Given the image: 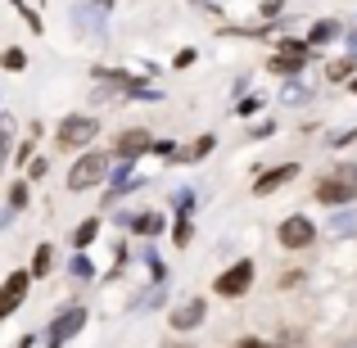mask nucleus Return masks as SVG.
Instances as JSON below:
<instances>
[{"label": "nucleus", "instance_id": "f257e3e1", "mask_svg": "<svg viewBox=\"0 0 357 348\" xmlns=\"http://www.w3.org/2000/svg\"><path fill=\"white\" fill-rule=\"evenodd\" d=\"M353 199H357V167L353 163L335 167L331 176L317 181V204H326V209H340V204H353Z\"/></svg>", "mask_w": 357, "mask_h": 348}, {"label": "nucleus", "instance_id": "f03ea898", "mask_svg": "<svg viewBox=\"0 0 357 348\" xmlns=\"http://www.w3.org/2000/svg\"><path fill=\"white\" fill-rule=\"evenodd\" d=\"M109 176V158L105 154H82L68 172V190H86V186H100Z\"/></svg>", "mask_w": 357, "mask_h": 348}, {"label": "nucleus", "instance_id": "7ed1b4c3", "mask_svg": "<svg viewBox=\"0 0 357 348\" xmlns=\"http://www.w3.org/2000/svg\"><path fill=\"white\" fill-rule=\"evenodd\" d=\"M82 326H86V308H63V312L50 321V331H45V348H63Z\"/></svg>", "mask_w": 357, "mask_h": 348}, {"label": "nucleus", "instance_id": "20e7f679", "mask_svg": "<svg viewBox=\"0 0 357 348\" xmlns=\"http://www.w3.org/2000/svg\"><path fill=\"white\" fill-rule=\"evenodd\" d=\"M96 131H100V122L96 118H63L59 122V145L63 149H77V145H86V140H96Z\"/></svg>", "mask_w": 357, "mask_h": 348}, {"label": "nucleus", "instance_id": "39448f33", "mask_svg": "<svg viewBox=\"0 0 357 348\" xmlns=\"http://www.w3.org/2000/svg\"><path fill=\"white\" fill-rule=\"evenodd\" d=\"M249 285H253V262L249 258H240L231 271H222V276H218V294L222 298H240Z\"/></svg>", "mask_w": 357, "mask_h": 348}, {"label": "nucleus", "instance_id": "423d86ee", "mask_svg": "<svg viewBox=\"0 0 357 348\" xmlns=\"http://www.w3.org/2000/svg\"><path fill=\"white\" fill-rule=\"evenodd\" d=\"M27 276L32 271H9L5 285H0V321H5L9 312H18V303L27 298Z\"/></svg>", "mask_w": 357, "mask_h": 348}, {"label": "nucleus", "instance_id": "0eeeda50", "mask_svg": "<svg viewBox=\"0 0 357 348\" xmlns=\"http://www.w3.org/2000/svg\"><path fill=\"white\" fill-rule=\"evenodd\" d=\"M276 235H280V244H285V249H307V244L317 240V231H312V222H307V218H285Z\"/></svg>", "mask_w": 357, "mask_h": 348}, {"label": "nucleus", "instance_id": "6e6552de", "mask_svg": "<svg viewBox=\"0 0 357 348\" xmlns=\"http://www.w3.org/2000/svg\"><path fill=\"white\" fill-rule=\"evenodd\" d=\"M303 63H307V41H285L280 54L271 59V68H276V73H298Z\"/></svg>", "mask_w": 357, "mask_h": 348}, {"label": "nucleus", "instance_id": "1a4fd4ad", "mask_svg": "<svg viewBox=\"0 0 357 348\" xmlns=\"http://www.w3.org/2000/svg\"><path fill=\"white\" fill-rule=\"evenodd\" d=\"M149 145H154V140H149V131L136 127V131H122V136L114 140V154L118 158H136V154H145Z\"/></svg>", "mask_w": 357, "mask_h": 348}, {"label": "nucleus", "instance_id": "9d476101", "mask_svg": "<svg viewBox=\"0 0 357 348\" xmlns=\"http://www.w3.org/2000/svg\"><path fill=\"white\" fill-rule=\"evenodd\" d=\"M204 321V298H190L185 308H172V326L176 331H195Z\"/></svg>", "mask_w": 357, "mask_h": 348}, {"label": "nucleus", "instance_id": "9b49d317", "mask_svg": "<svg viewBox=\"0 0 357 348\" xmlns=\"http://www.w3.org/2000/svg\"><path fill=\"white\" fill-rule=\"evenodd\" d=\"M294 172H298L294 163H285V167H271V172H262L258 181H253V190H258V195H271V190H276V186H285V181H289V176H294Z\"/></svg>", "mask_w": 357, "mask_h": 348}, {"label": "nucleus", "instance_id": "f8f14e48", "mask_svg": "<svg viewBox=\"0 0 357 348\" xmlns=\"http://www.w3.org/2000/svg\"><path fill=\"white\" fill-rule=\"evenodd\" d=\"M109 9V0H91V5H82L73 18H82V27H91V32H100V14Z\"/></svg>", "mask_w": 357, "mask_h": 348}, {"label": "nucleus", "instance_id": "ddd939ff", "mask_svg": "<svg viewBox=\"0 0 357 348\" xmlns=\"http://www.w3.org/2000/svg\"><path fill=\"white\" fill-rule=\"evenodd\" d=\"M23 209H27V186H23V181H18V186H14V190H9V209H5V213H0V227H5V222H9V218H14V213H23Z\"/></svg>", "mask_w": 357, "mask_h": 348}, {"label": "nucleus", "instance_id": "4468645a", "mask_svg": "<svg viewBox=\"0 0 357 348\" xmlns=\"http://www.w3.org/2000/svg\"><path fill=\"white\" fill-rule=\"evenodd\" d=\"M96 235H100V222H96V218H86L77 231H73V249H86V244L96 240Z\"/></svg>", "mask_w": 357, "mask_h": 348}, {"label": "nucleus", "instance_id": "2eb2a0df", "mask_svg": "<svg viewBox=\"0 0 357 348\" xmlns=\"http://www.w3.org/2000/svg\"><path fill=\"white\" fill-rule=\"evenodd\" d=\"M131 227H136V235H158L163 231V218L158 213H140V218H131Z\"/></svg>", "mask_w": 357, "mask_h": 348}, {"label": "nucleus", "instance_id": "dca6fc26", "mask_svg": "<svg viewBox=\"0 0 357 348\" xmlns=\"http://www.w3.org/2000/svg\"><path fill=\"white\" fill-rule=\"evenodd\" d=\"M335 36H340V23H317L307 41H312V45H321V41H335Z\"/></svg>", "mask_w": 357, "mask_h": 348}, {"label": "nucleus", "instance_id": "f3484780", "mask_svg": "<svg viewBox=\"0 0 357 348\" xmlns=\"http://www.w3.org/2000/svg\"><path fill=\"white\" fill-rule=\"evenodd\" d=\"M50 258H54V253L45 249V244H41V249L32 253V276H45V271H50Z\"/></svg>", "mask_w": 357, "mask_h": 348}, {"label": "nucleus", "instance_id": "a211bd4d", "mask_svg": "<svg viewBox=\"0 0 357 348\" xmlns=\"http://www.w3.org/2000/svg\"><path fill=\"white\" fill-rule=\"evenodd\" d=\"M14 149V136H9V122H0V172H5V158Z\"/></svg>", "mask_w": 357, "mask_h": 348}, {"label": "nucleus", "instance_id": "6ab92c4d", "mask_svg": "<svg viewBox=\"0 0 357 348\" xmlns=\"http://www.w3.org/2000/svg\"><path fill=\"white\" fill-rule=\"evenodd\" d=\"M68 271H73V276H77V280H91V276H96V267H91V262L82 258V253H77V258H73V267H68Z\"/></svg>", "mask_w": 357, "mask_h": 348}, {"label": "nucleus", "instance_id": "aec40b11", "mask_svg": "<svg viewBox=\"0 0 357 348\" xmlns=\"http://www.w3.org/2000/svg\"><path fill=\"white\" fill-rule=\"evenodd\" d=\"M190 235H195L190 218H181V222H176V231H172V240H176V244H181V249H185V244H190Z\"/></svg>", "mask_w": 357, "mask_h": 348}, {"label": "nucleus", "instance_id": "412c9836", "mask_svg": "<svg viewBox=\"0 0 357 348\" xmlns=\"http://www.w3.org/2000/svg\"><path fill=\"white\" fill-rule=\"evenodd\" d=\"M0 59H5V68H14V73H18V68H23V63H27V54H23V50H18V45H14V50H5V54H0Z\"/></svg>", "mask_w": 357, "mask_h": 348}, {"label": "nucleus", "instance_id": "4be33fe9", "mask_svg": "<svg viewBox=\"0 0 357 348\" xmlns=\"http://www.w3.org/2000/svg\"><path fill=\"white\" fill-rule=\"evenodd\" d=\"M353 63H357L353 54H349V59H340V63H331V77H335V82H340V77H349V73H353Z\"/></svg>", "mask_w": 357, "mask_h": 348}, {"label": "nucleus", "instance_id": "5701e85b", "mask_svg": "<svg viewBox=\"0 0 357 348\" xmlns=\"http://www.w3.org/2000/svg\"><path fill=\"white\" fill-rule=\"evenodd\" d=\"M208 149H213V136H199V140H195V145H190V154H185V158H204V154H208Z\"/></svg>", "mask_w": 357, "mask_h": 348}, {"label": "nucleus", "instance_id": "b1692460", "mask_svg": "<svg viewBox=\"0 0 357 348\" xmlns=\"http://www.w3.org/2000/svg\"><path fill=\"white\" fill-rule=\"evenodd\" d=\"M127 172H131V158H122V163L114 167V195H118V186L127 181ZM114 195H109V199H114Z\"/></svg>", "mask_w": 357, "mask_h": 348}, {"label": "nucleus", "instance_id": "393cba45", "mask_svg": "<svg viewBox=\"0 0 357 348\" xmlns=\"http://www.w3.org/2000/svg\"><path fill=\"white\" fill-rule=\"evenodd\" d=\"M190 209H195V195L181 190V195H176V213H181V218H190Z\"/></svg>", "mask_w": 357, "mask_h": 348}, {"label": "nucleus", "instance_id": "a878e982", "mask_svg": "<svg viewBox=\"0 0 357 348\" xmlns=\"http://www.w3.org/2000/svg\"><path fill=\"white\" fill-rule=\"evenodd\" d=\"M231 348H271V344H262V340H236Z\"/></svg>", "mask_w": 357, "mask_h": 348}, {"label": "nucleus", "instance_id": "bb28decb", "mask_svg": "<svg viewBox=\"0 0 357 348\" xmlns=\"http://www.w3.org/2000/svg\"><path fill=\"white\" fill-rule=\"evenodd\" d=\"M335 231H357V218H340V222H335Z\"/></svg>", "mask_w": 357, "mask_h": 348}, {"label": "nucleus", "instance_id": "cd10ccee", "mask_svg": "<svg viewBox=\"0 0 357 348\" xmlns=\"http://www.w3.org/2000/svg\"><path fill=\"white\" fill-rule=\"evenodd\" d=\"M349 50H353V59H357V32L349 36Z\"/></svg>", "mask_w": 357, "mask_h": 348}, {"label": "nucleus", "instance_id": "c85d7f7f", "mask_svg": "<svg viewBox=\"0 0 357 348\" xmlns=\"http://www.w3.org/2000/svg\"><path fill=\"white\" fill-rule=\"evenodd\" d=\"M353 96H357V82H353Z\"/></svg>", "mask_w": 357, "mask_h": 348}]
</instances>
